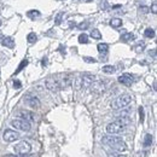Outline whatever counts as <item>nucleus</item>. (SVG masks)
I'll list each match as a JSON object with an SVG mask.
<instances>
[{
  "mask_svg": "<svg viewBox=\"0 0 157 157\" xmlns=\"http://www.w3.org/2000/svg\"><path fill=\"white\" fill-rule=\"evenodd\" d=\"M18 116H19V118H23V120H25V121H28V122H31V121H34V114L31 112V111H28V110H22V111H19L18 112Z\"/></svg>",
  "mask_w": 157,
  "mask_h": 157,
  "instance_id": "obj_12",
  "label": "nucleus"
},
{
  "mask_svg": "<svg viewBox=\"0 0 157 157\" xmlns=\"http://www.w3.org/2000/svg\"><path fill=\"white\" fill-rule=\"evenodd\" d=\"M1 44H3V46L7 47V48H13V47H15V40H13L11 36H5V38H3Z\"/></svg>",
  "mask_w": 157,
  "mask_h": 157,
  "instance_id": "obj_14",
  "label": "nucleus"
},
{
  "mask_svg": "<svg viewBox=\"0 0 157 157\" xmlns=\"http://www.w3.org/2000/svg\"><path fill=\"white\" fill-rule=\"evenodd\" d=\"M102 143L104 145H106L108 147H110L111 150L116 151V152H124L126 150H127V145H126V143L120 137H116V135H112V134L104 135L102 138Z\"/></svg>",
  "mask_w": 157,
  "mask_h": 157,
  "instance_id": "obj_1",
  "label": "nucleus"
},
{
  "mask_svg": "<svg viewBox=\"0 0 157 157\" xmlns=\"http://www.w3.org/2000/svg\"><path fill=\"white\" fill-rule=\"evenodd\" d=\"M79 42H80V44H88V35H86V34H80V35H79Z\"/></svg>",
  "mask_w": 157,
  "mask_h": 157,
  "instance_id": "obj_26",
  "label": "nucleus"
},
{
  "mask_svg": "<svg viewBox=\"0 0 157 157\" xmlns=\"http://www.w3.org/2000/svg\"><path fill=\"white\" fill-rule=\"evenodd\" d=\"M83 1H86V3H89V1H92V0H83Z\"/></svg>",
  "mask_w": 157,
  "mask_h": 157,
  "instance_id": "obj_37",
  "label": "nucleus"
},
{
  "mask_svg": "<svg viewBox=\"0 0 157 157\" xmlns=\"http://www.w3.org/2000/svg\"><path fill=\"white\" fill-rule=\"evenodd\" d=\"M151 11H152V13H157V3H156V1L152 4V6H151Z\"/></svg>",
  "mask_w": 157,
  "mask_h": 157,
  "instance_id": "obj_34",
  "label": "nucleus"
},
{
  "mask_svg": "<svg viewBox=\"0 0 157 157\" xmlns=\"http://www.w3.org/2000/svg\"><path fill=\"white\" fill-rule=\"evenodd\" d=\"M83 60H85V62H87V63H96V62H97V59H96V58L87 57V56H85V57H83Z\"/></svg>",
  "mask_w": 157,
  "mask_h": 157,
  "instance_id": "obj_30",
  "label": "nucleus"
},
{
  "mask_svg": "<svg viewBox=\"0 0 157 157\" xmlns=\"http://www.w3.org/2000/svg\"><path fill=\"white\" fill-rule=\"evenodd\" d=\"M27 16H28V17H30L31 19H34V18L40 17V12H39L38 10H30V11H28Z\"/></svg>",
  "mask_w": 157,
  "mask_h": 157,
  "instance_id": "obj_23",
  "label": "nucleus"
},
{
  "mask_svg": "<svg viewBox=\"0 0 157 157\" xmlns=\"http://www.w3.org/2000/svg\"><path fill=\"white\" fill-rule=\"evenodd\" d=\"M13 150L18 155H28L30 151H31V145L29 141L27 140H22L19 143H17L15 146H13Z\"/></svg>",
  "mask_w": 157,
  "mask_h": 157,
  "instance_id": "obj_5",
  "label": "nucleus"
},
{
  "mask_svg": "<svg viewBox=\"0 0 157 157\" xmlns=\"http://www.w3.org/2000/svg\"><path fill=\"white\" fill-rule=\"evenodd\" d=\"M3 138H4L5 141L12 143V141H15V140H17L19 138V134L16 131H13V129H5L4 134H3Z\"/></svg>",
  "mask_w": 157,
  "mask_h": 157,
  "instance_id": "obj_9",
  "label": "nucleus"
},
{
  "mask_svg": "<svg viewBox=\"0 0 157 157\" xmlns=\"http://www.w3.org/2000/svg\"><path fill=\"white\" fill-rule=\"evenodd\" d=\"M124 127L126 126H123L120 121H114V122H111V123H109L108 126H106V132L109 133V134H112V135H115V134H120L123 129H124Z\"/></svg>",
  "mask_w": 157,
  "mask_h": 157,
  "instance_id": "obj_6",
  "label": "nucleus"
},
{
  "mask_svg": "<svg viewBox=\"0 0 157 157\" xmlns=\"http://www.w3.org/2000/svg\"><path fill=\"white\" fill-rule=\"evenodd\" d=\"M110 157H127V156H126V155H112V156H110Z\"/></svg>",
  "mask_w": 157,
  "mask_h": 157,
  "instance_id": "obj_36",
  "label": "nucleus"
},
{
  "mask_svg": "<svg viewBox=\"0 0 157 157\" xmlns=\"http://www.w3.org/2000/svg\"><path fill=\"white\" fill-rule=\"evenodd\" d=\"M132 103V96L131 94H121V96H118L116 99H114L111 102V108L114 110H120V109H124L127 108L129 104Z\"/></svg>",
  "mask_w": 157,
  "mask_h": 157,
  "instance_id": "obj_2",
  "label": "nucleus"
},
{
  "mask_svg": "<svg viewBox=\"0 0 157 157\" xmlns=\"http://www.w3.org/2000/svg\"><path fill=\"white\" fill-rule=\"evenodd\" d=\"M140 12H143V13H147V12H149V7H146V6L140 7Z\"/></svg>",
  "mask_w": 157,
  "mask_h": 157,
  "instance_id": "obj_35",
  "label": "nucleus"
},
{
  "mask_svg": "<svg viewBox=\"0 0 157 157\" xmlns=\"http://www.w3.org/2000/svg\"><path fill=\"white\" fill-rule=\"evenodd\" d=\"M3 157H28L27 155H18V153H16V155H4Z\"/></svg>",
  "mask_w": 157,
  "mask_h": 157,
  "instance_id": "obj_32",
  "label": "nucleus"
},
{
  "mask_svg": "<svg viewBox=\"0 0 157 157\" xmlns=\"http://www.w3.org/2000/svg\"><path fill=\"white\" fill-rule=\"evenodd\" d=\"M25 102L30 108H33V109H38L40 106V100L36 97H27Z\"/></svg>",
  "mask_w": 157,
  "mask_h": 157,
  "instance_id": "obj_13",
  "label": "nucleus"
},
{
  "mask_svg": "<svg viewBox=\"0 0 157 157\" xmlns=\"http://www.w3.org/2000/svg\"><path fill=\"white\" fill-rule=\"evenodd\" d=\"M133 39H134V35L132 33H127V31H124V33L121 35V41H123V42H127V41L133 40Z\"/></svg>",
  "mask_w": 157,
  "mask_h": 157,
  "instance_id": "obj_15",
  "label": "nucleus"
},
{
  "mask_svg": "<svg viewBox=\"0 0 157 157\" xmlns=\"http://www.w3.org/2000/svg\"><path fill=\"white\" fill-rule=\"evenodd\" d=\"M89 27V23L88 22H81L79 25H77V28L80 29V30H85V29H87Z\"/></svg>",
  "mask_w": 157,
  "mask_h": 157,
  "instance_id": "obj_28",
  "label": "nucleus"
},
{
  "mask_svg": "<svg viewBox=\"0 0 157 157\" xmlns=\"http://www.w3.org/2000/svg\"><path fill=\"white\" fill-rule=\"evenodd\" d=\"M80 81H81V87L88 88V87H91V85H92L94 81H96V76L92 75V74L86 73V74H83V75L80 76Z\"/></svg>",
  "mask_w": 157,
  "mask_h": 157,
  "instance_id": "obj_7",
  "label": "nucleus"
},
{
  "mask_svg": "<svg viewBox=\"0 0 157 157\" xmlns=\"http://www.w3.org/2000/svg\"><path fill=\"white\" fill-rule=\"evenodd\" d=\"M97 48H98V51H99L100 53H106V52L109 51V45L105 44V42H102V44H99V45L97 46Z\"/></svg>",
  "mask_w": 157,
  "mask_h": 157,
  "instance_id": "obj_19",
  "label": "nucleus"
},
{
  "mask_svg": "<svg viewBox=\"0 0 157 157\" xmlns=\"http://www.w3.org/2000/svg\"><path fill=\"white\" fill-rule=\"evenodd\" d=\"M54 77H56V80L58 81L60 89L68 88V87H69L70 85H73V82H74L73 75H70V74H58V75L54 76Z\"/></svg>",
  "mask_w": 157,
  "mask_h": 157,
  "instance_id": "obj_3",
  "label": "nucleus"
},
{
  "mask_svg": "<svg viewBox=\"0 0 157 157\" xmlns=\"http://www.w3.org/2000/svg\"><path fill=\"white\" fill-rule=\"evenodd\" d=\"M45 86H46V88H47L48 91L54 92V93L60 91L59 83H58V81L56 80L54 76H53V77H48V79H46V81H45Z\"/></svg>",
  "mask_w": 157,
  "mask_h": 157,
  "instance_id": "obj_8",
  "label": "nucleus"
},
{
  "mask_svg": "<svg viewBox=\"0 0 157 157\" xmlns=\"http://www.w3.org/2000/svg\"><path fill=\"white\" fill-rule=\"evenodd\" d=\"M122 19L121 18H112L111 21H110V25L112 27V28H120L121 25H122Z\"/></svg>",
  "mask_w": 157,
  "mask_h": 157,
  "instance_id": "obj_16",
  "label": "nucleus"
},
{
  "mask_svg": "<svg viewBox=\"0 0 157 157\" xmlns=\"http://www.w3.org/2000/svg\"><path fill=\"white\" fill-rule=\"evenodd\" d=\"M62 17H63V12H60V13H58V16L56 17V24L58 25V24H60V21H62Z\"/></svg>",
  "mask_w": 157,
  "mask_h": 157,
  "instance_id": "obj_31",
  "label": "nucleus"
},
{
  "mask_svg": "<svg viewBox=\"0 0 157 157\" xmlns=\"http://www.w3.org/2000/svg\"><path fill=\"white\" fill-rule=\"evenodd\" d=\"M151 144H152V135L146 134L145 138H144V146L147 147V146H151Z\"/></svg>",
  "mask_w": 157,
  "mask_h": 157,
  "instance_id": "obj_25",
  "label": "nucleus"
},
{
  "mask_svg": "<svg viewBox=\"0 0 157 157\" xmlns=\"http://www.w3.org/2000/svg\"><path fill=\"white\" fill-rule=\"evenodd\" d=\"M144 35H145L146 38H149V39L155 38V29H152V28H146L145 31H144Z\"/></svg>",
  "mask_w": 157,
  "mask_h": 157,
  "instance_id": "obj_20",
  "label": "nucleus"
},
{
  "mask_svg": "<svg viewBox=\"0 0 157 157\" xmlns=\"http://www.w3.org/2000/svg\"><path fill=\"white\" fill-rule=\"evenodd\" d=\"M21 86H22V83H21L19 80H15V81H13V87H15V88H21Z\"/></svg>",
  "mask_w": 157,
  "mask_h": 157,
  "instance_id": "obj_33",
  "label": "nucleus"
},
{
  "mask_svg": "<svg viewBox=\"0 0 157 157\" xmlns=\"http://www.w3.org/2000/svg\"><path fill=\"white\" fill-rule=\"evenodd\" d=\"M117 81L120 82V83H122V85H124V86H131L133 82H134V77H133V75H131V74H122V75H120L118 76V79H117Z\"/></svg>",
  "mask_w": 157,
  "mask_h": 157,
  "instance_id": "obj_10",
  "label": "nucleus"
},
{
  "mask_svg": "<svg viewBox=\"0 0 157 157\" xmlns=\"http://www.w3.org/2000/svg\"><path fill=\"white\" fill-rule=\"evenodd\" d=\"M91 86H92L93 92H96V93H103L106 89L105 81H94Z\"/></svg>",
  "mask_w": 157,
  "mask_h": 157,
  "instance_id": "obj_11",
  "label": "nucleus"
},
{
  "mask_svg": "<svg viewBox=\"0 0 157 157\" xmlns=\"http://www.w3.org/2000/svg\"><path fill=\"white\" fill-rule=\"evenodd\" d=\"M139 117H140V122L143 123V122H144V118H145V114H144V108H143V106L139 108Z\"/></svg>",
  "mask_w": 157,
  "mask_h": 157,
  "instance_id": "obj_29",
  "label": "nucleus"
},
{
  "mask_svg": "<svg viewBox=\"0 0 157 157\" xmlns=\"http://www.w3.org/2000/svg\"><path fill=\"white\" fill-rule=\"evenodd\" d=\"M36 40H38V36H36L35 33H29V34H28V36H27V41H28L29 44H34Z\"/></svg>",
  "mask_w": 157,
  "mask_h": 157,
  "instance_id": "obj_24",
  "label": "nucleus"
},
{
  "mask_svg": "<svg viewBox=\"0 0 157 157\" xmlns=\"http://www.w3.org/2000/svg\"><path fill=\"white\" fill-rule=\"evenodd\" d=\"M11 126L16 129H19V131H23V132H29L30 128H31V124L30 122L23 120V118H13L11 121Z\"/></svg>",
  "mask_w": 157,
  "mask_h": 157,
  "instance_id": "obj_4",
  "label": "nucleus"
},
{
  "mask_svg": "<svg viewBox=\"0 0 157 157\" xmlns=\"http://www.w3.org/2000/svg\"><path fill=\"white\" fill-rule=\"evenodd\" d=\"M144 50H145V42H144V41H139V42L134 46V51H135L137 53H141Z\"/></svg>",
  "mask_w": 157,
  "mask_h": 157,
  "instance_id": "obj_18",
  "label": "nucleus"
},
{
  "mask_svg": "<svg viewBox=\"0 0 157 157\" xmlns=\"http://www.w3.org/2000/svg\"><path fill=\"white\" fill-rule=\"evenodd\" d=\"M0 25H1V21H0Z\"/></svg>",
  "mask_w": 157,
  "mask_h": 157,
  "instance_id": "obj_38",
  "label": "nucleus"
},
{
  "mask_svg": "<svg viewBox=\"0 0 157 157\" xmlns=\"http://www.w3.org/2000/svg\"><path fill=\"white\" fill-rule=\"evenodd\" d=\"M91 38L96 39V40L102 39V34H100V31H99L98 29H92V31H91Z\"/></svg>",
  "mask_w": 157,
  "mask_h": 157,
  "instance_id": "obj_21",
  "label": "nucleus"
},
{
  "mask_svg": "<svg viewBox=\"0 0 157 157\" xmlns=\"http://www.w3.org/2000/svg\"><path fill=\"white\" fill-rule=\"evenodd\" d=\"M102 70H103V73H105V74H114L115 70H116V68H115L114 65H104Z\"/></svg>",
  "mask_w": 157,
  "mask_h": 157,
  "instance_id": "obj_22",
  "label": "nucleus"
},
{
  "mask_svg": "<svg viewBox=\"0 0 157 157\" xmlns=\"http://www.w3.org/2000/svg\"><path fill=\"white\" fill-rule=\"evenodd\" d=\"M27 64H28V60H27V59L22 60V63L19 64V67H18V69L16 70V73H15V74H18V73H19V71H21V70H22V69H23V68H24V67H25Z\"/></svg>",
  "mask_w": 157,
  "mask_h": 157,
  "instance_id": "obj_27",
  "label": "nucleus"
},
{
  "mask_svg": "<svg viewBox=\"0 0 157 157\" xmlns=\"http://www.w3.org/2000/svg\"><path fill=\"white\" fill-rule=\"evenodd\" d=\"M120 110H121V109H120ZM128 115H129V109H123V110H121V111H118V112L115 114L116 118H120V117H128Z\"/></svg>",
  "mask_w": 157,
  "mask_h": 157,
  "instance_id": "obj_17",
  "label": "nucleus"
}]
</instances>
